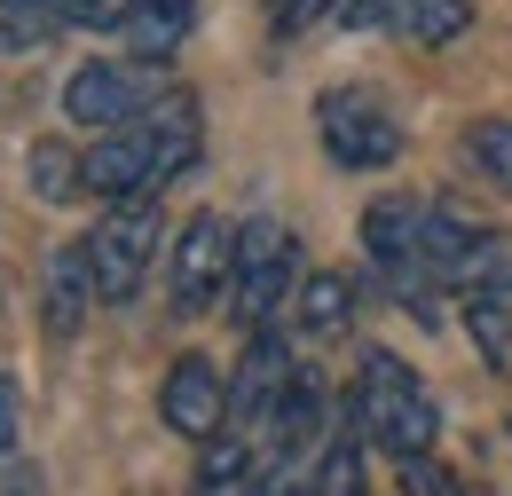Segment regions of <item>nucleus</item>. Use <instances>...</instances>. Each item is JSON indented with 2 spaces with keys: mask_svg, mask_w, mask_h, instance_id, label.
<instances>
[{
  "mask_svg": "<svg viewBox=\"0 0 512 496\" xmlns=\"http://www.w3.org/2000/svg\"><path fill=\"white\" fill-rule=\"evenodd\" d=\"M205 150V126H197V95L190 87H166V103H150L142 119L95 134L87 150V197L103 205H134V197H158L166 182H182Z\"/></svg>",
  "mask_w": 512,
  "mask_h": 496,
  "instance_id": "obj_1",
  "label": "nucleus"
},
{
  "mask_svg": "<svg viewBox=\"0 0 512 496\" xmlns=\"http://www.w3.org/2000/svg\"><path fill=\"white\" fill-rule=\"evenodd\" d=\"M347 410H355V426H363V441H371L379 457H394V465H418V457H434V434H442V402L426 394V378L410 371L402 355H386V347H363Z\"/></svg>",
  "mask_w": 512,
  "mask_h": 496,
  "instance_id": "obj_2",
  "label": "nucleus"
},
{
  "mask_svg": "<svg viewBox=\"0 0 512 496\" xmlns=\"http://www.w3.org/2000/svg\"><path fill=\"white\" fill-rule=\"evenodd\" d=\"M363 260L379 276V292L394 308L434 315L442 300V268H434V205H410V197H379L363 213Z\"/></svg>",
  "mask_w": 512,
  "mask_h": 496,
  "instance_id": "obj_3",
  "label": "nucleus"
},
{
  "mask_svg": "<svg viewBox=\"0 0 512 496\" xmlns=\"http://www.w3.org/2000/svg\"><path fill=\"white\" fill-rule=\"evenodd\" d=\"M300 237L284 229V221H268V213H253V221H237V284H229V315L245 323V339L253 331H268L276 315L300 300Z\"/></svg>",
  "mask_w": 512,
  "mask_h": 496,
  "instance_id": "obj_4",
  "label": "nucleus"
},
{
  "mask_svg": "<svg viewBox=\"0 0 512 496\" xmlns=\"http://www.w3.org/2000/svg\"><path fill=\"white\" fill-rule=\"evenodd\" d=\"M158 245H166V213H158V197L111 205V213L79 237L87 276H95V300H103V308L134 300V292H142V276H150V260H158Z\"/></svg>",
  "mask_w": 512,
  "mask_h": 496,
  "instance_id": "obj_5",
  "label": "nucleus"
},
{
  "mask_svg": "<svg viewBox=\"0 0 512 496\" xmlns=\"http://www.w3.org/2000/svg\"><path fill=\"white\" fill-rule=\"evenodd\" d=\"M150 103H166V63H142V56H95L64 79V119L95 126V134L142 119Z\"/></svg>",
  "mask_w": 512,
  "mask_h": 496,
  "instance_id": "obj_6",
  "label": "nucleus"
},
{
  "mask_svg": "<svg viewBox=\"0 0 512 496\" xmlns=\"http://www.w3.org/2000/svg\"><path fill=\"white\" fill-rule=\"evenodd\" d=\"M316 134H323V158L347 166V174H379L402 158V119L371 87H331L316 103Z\"/></svg>",
  "mask_w": 512,
  "mask_h": 496,
  "instance_id": "obj_7",
  "label": "nucleus"
},
{
  "mask_svg": "<svg viewBox=\"0 0 512 496\" xmlns=\"http://www.w3.org/2000/svg\"><path fill=\"white\" fill-rule=\"evenodd\" d=\"M434 268L442 292H512V237L473 221L465 205H434Z\"/></svg>",
  "mask_w": 512,
  "mask_h": 496,
  "instance_id": "obj_8",
  "label": "nucleus"
},
{
  "mask_svg": "<svg viewBox=\"0 0 512 496\" xmlns=\"http://www.w3.org/2000/svg\"><path fill=\"white\" fill-rule=\"evenodd\" d=\"M237 284V221L190 213L174 229V315H213Z\"/></svg>",
  "mask_w": 512,
  "mask_h": 496,
  "instance_id": "obj_9",
  "label": "nucleus"
},
{
  "mask_svg": "<svg viewBox=\"0 0 512 496\" xmlns=\"http://www.w3.org/2000/svg\"><path fill=\"white\" fill-rule=\"evenodd\" d=\"M300 386V355H292V339L268 323V331H253L245 339V363L229 371V434L260 441L268 434V418L284 410V394Z\"/></svg>",
  "mask_w": 512,
  "mask_h": 496,
  "instance_id": "obj_10",
  "label": "nucleus"
},
{
  "mask_svg": "<svg viewBox=\"0 0 512 496\" xmlns=\"http://www.w3.org/2000/svg\"><path fill=\"white\" fill-rule=\"evenodd\" d=\"M158 418H166L174 434H190L197 449L221 441L229 434V371H221L213 355H182V363L166 371V386H158Z\"/></svg>",
  "mask_w": 512,
  "mask_h": 496,
  "instance_id": "obj_11",
  "label": "nucleus"
},
{
  "mask_svg": "<svg viewBox=\"0 0 512 496\" xmlns=\"http://www.w3.org/2000/svg\"><path fill=\"white\" fill-rule=\"evenodd\" d=\"M363 457H371V441L355 426V410L331 418V441H323L316 465H308V496H363Z\"/></svg>",
  "mask_w": 512,
  "mask_h": 496,
  "instance_id": "obj_12",
  "label": "nucleus"
},
{
  "mask_svg": "<svg viewBox=\"0 0 512 496\" xmlns=\"http://www.w3.org/2000/svg\"><path fill=\"white\" fill-rule=\"evenodd\" d=\"M355 323V284L339 276V268H316L308 284H300V300H292V331L300 339H339Z\"/></svg>",
  "mask_w": 512,
  "mask_h": 496,
  "instance_id": "obj_13",
  "label": "nucleus"
},
{
  "mask_svg": "<svg viewBox=\"0 0 512 496\" xmlns=\"http://www.w3.org/2000/svg\"><path fill=\"white\" fill-rule=\"evenodd\" d=\"M190 24H197V0H134V16H127V56L166 63L182 40H190Z\"/></svg>",
  "mask_w": 512,
  "mask_h": 496,
  "instance_id": "obj_14",
  "label": "nucleus"
},
{
  "mask_svg": "<svg viewBox=\"0 0 512 496\" xmlns=\"http://www.w3.org/2000/svg\"><path fill=\"white\" fill-rule=\"evenodd\" d=\"M87 308H95V276H87V252L64 245L56 260H48V331H56V339H71Z\"/></svg>",
  "mask_w": 512,
  "mask_h": 496,
  "instance_id": "obj_15",
  "label": "nucleus"
},
{
  "mask_svg": "<svg viewBox=\"0 0 512 496\" xmlns=\"http://www.w3.org/2000/svg\"><path fill=\"white\" fill-rule=\"evenodd\" d=\"M465 24H473V0H394L386 8V32H402L418 48H449Z\"/></svg>",
  "mask_w": 512,
  "mask_h": 496,
  "instance_id": "obj_16",
  "label": "nucleus"
},
{
  "mask_svg": "<svg viewBox=\"0 0 512 496\" xmlns=\"http://www.w3.org/2000/svg\"><path fill=\"white\" fill-rule=\"evenodd\" d=\"M64 0H0V56H32L64 32Z\"/></svg>",
  "mask_w": 512,
  "mask_h": 496,
  "instance_id": "obj_17",
  "label": "nucleus"
},
{
  "mask_svg": "<svg viewBox=\"0 0 512 496\" xmlns=\"http://www.w3.org/2000/svg\"><path fill=\"white\" fill-rule=\"evenodd\" d=\"M24 174H32V189H40L48 205H71V197H87V150H71V142H32Z\"/></svg>",
  "mask_w": 512,
  "mask_h": 496,
  "instance_id": "obj_18",
  "label": "nucleus"
},
{
  "mask_svg": "<svg viewBox=\"0 0 512 496\" xmlns=\"http://www.w3.org/2000/svg\"><path fill=\"white\" fill-rule=\"evenodd\" d=\"M465 331H473V347L505 371L512 363V292H473V300H465Z\"/></svg>",
  "mask_w": 512,
  "mask_h": 496,
  "instance_id": "obj_19",
  "label": "nucleus"
},
{
  "mask_svg": "<svg viewBox=\"0 0 512 496\" xmlns=\"http://www.w3.org/2000/svg\"><path fill=\"white\" fill-rule=\"evenodd\" d=\"M465 158L481 182H497L512 197V119H473L465 126Z\"/></svg>",
  "mask_w": 512,
  "mask_h": 496,
  "instance_id": "obj_20",
  "label": "nucleus"
},
{
  "mask_svg": "<svg viewBox=\"0 0 512 496\" xmlns=\"http://www.w3.org/2000/svg\"><path fill=\"white\" fill-rule=\"evenodd\" d=\"M331 8H339V0H268V32H276V40H292V32H308V24L331 16Z\"/></svg>",
  "mask_w": 512,
  "mask_h": 496,
  "instance_id": "obj_21",
  "label": "nucleus"
},
{
  "mask_svg": "<svg viewBox=\"0 0 512 496\" xmlns=\"http://www.w3.org/2000/svg\"><path fill=\"white\" fill-rule=\"evenodd\" d=\"M402 496H465V481L434 457H418V465H402Z\"/></svg>",
  "mask_w": 512,
  "mask_h": 496,
  "instance_id": "obj_22",
  "label": "nucleus"
},
{
  "mask_svg": "<svg viewBox=\"0 0 512 496\" xmlns=\"http://www.w3.org/2000/svg\"><path fill=\"white\" fill-rule=\"evenodd\" d=\"M64 16H71V24H87V32H127L134 0H64Z\"/></svg>",
  "mask_w": 512,
  "mask_h": 496,
  "instance_id": "obj_23",
  "label": "nucleus"
},
{
  "mask_svg": "<svg viewBox=\"0 0 512 496\" xmlns=\"http://www.w3.org/2000/svg\"><path fill=\"white\" fill-rule=\"evenodd\" d=\"M386 8H394V0H339L331 16H339L347 32H386Z\"/></svg>",
  "mask_w": 512,
  "mask_h": 496,
  "instance_id": "obj_24",
  "label": "nucleus"
},
{
  "mask_svg": "<svg viewBox=\"0 0 512 496\" xmlns=\"http://www.w3.org/2000/svg\"><path fill=\"white\" fill-rule=\"evenodd\" d=\"M16 434H24V402H16V386L0 378V457L16 449Z\"/></svg>",
  "mask_w": 512,
  "mask_h": 496,
  "instance_id": "obj_25",
  "label": "nucleus"
}]
</instances>
